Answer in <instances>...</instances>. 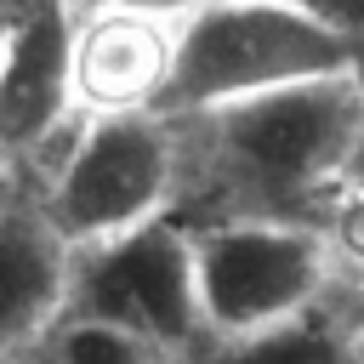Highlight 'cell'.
<instances>
[{"label":"cell","mask_w":364,"mask_h":364,"mask_svg":"<svg viewBox=\"0 0 364 364\" xmlns=\"http://www.w3.org/2000/svg\"><path fill=\"white\" fill-rule=\"evenodd\" d=\"M358 125H364V68L279 85L182 119V131H193L210 182H222L239 199L233 216H284L307 199L336 193Z\"/></svg>","instance_id":"6da1fadb"},{"label":"cell","mask_w":364,"mask_h":364,"mask_svg":"<svg viewBox=\"0 0 364 364\" xmlns=\"http://www.w3.org/2000/svg\"><path fill=\"white\" fill-rule=\"evenodd\" d=\"M358 68L364 51L290 0H205L176 23V74L165 114L188 119L239 97Z\"/></svg>","instance_id":"7a4b0ae2"},{"label":"cell","mask_w":364,"mask_h":364,"mask_svg":"<svg viewBox=\"0 0 364 364\" xmlns=\"http://www.w3.org/2000/svg\"><path fill=\"white\" fill-rule=\"evenodd\" d=\"M182 182V136L171 114H91L63 148L40 216L68 250L119 239L154 216Z\"/></svg>","instance_id":"3957f363"},{"label":"cell","mask_w":364,"mask_h":364,"mask_svg":"<svg viewBox=\"0 0 364 364\" xmlns=\"http://www.w3.org/2000/svg\"><path fill=\"white\" fill-rule=\"evenodd\" d=\"M330 245L296 216H216L193 228L199 318L222 341L301 318L330 290Z\"/></svg>","instance_id":"277c9868"},{"label":"cell","mask_w":364,"mask_h":364,"mask_svg":"<svg viewBox=\"0 0 364 364\" xmlns=\"http://www.w3.org/2000/svg\"><path fill=\"white\" fill-rule=\"evenodd\" d=\"M63 313H85V318L136 330L165 353H182L205 330L199 284H193V228L154 216L119 239L74 250Z\"/></svg>","instance_id":"5b68a950"},{"label":"cell","mask_w":364,"mask_h":364,"mask_svg":"<svg viewBox=\"0 0 364 364\" xmlns=\"http://www.w3.org/2000/svg\"><path fill=\"white\" fill-rule=\"evenodd\" d=\"M74 114V0L11 6L0 40V171L46 154Z\"/></svg>","instance_id":"8992f818"},{"label":"cell","mask_w":364,"mask_h":364,"mask_svg":"<svg viewBox=\"0 0 364 364\" xmlns=\"http://www.w3.org/2000/svg\"><path fill=\"white\" fill-rule=\"evenodd\" d=\"M176 23L131 6H74V102L80 114H165L176 74Z\"/></svg>","instance_id":"52a82bcc"},{"label":"cell","mask_w":364,"mask_h":364,"mask_svg":"<svg viewBox=\"0 0 364 364\" xmlns=\"http://www.w3.org/2000/svg\"><path fill=\"white\" fill-rule=\"evenodd\" d=\"M74 250L40 210L0 205V364L34 347L68 301Z\"/></svg>","instance_id":"ba28073f"},{"label":"cell","mask_w":364,"mask_h":364,"mask_svg":"<svg viewBox=\"0 0 364 364\" xmlns=\"http://www.w3.org/2000/svg\"><path fill=\"white\" fill-rule=\"evenodd\" d=\"M228 364H364V341H358V324L347 330L341 318L313 307L301 318H284L262 336L233 341Z\"/></svg>","instance_id":"9c48e42d"},{"label":"cell","mask_w":364,"mask_h":364,"mask_svg":"<svg viewBox=\"0 0 364 364\" xmlns=\"http://www.w3.org/2000/svg\"><path fill=\"white\" fill-rule=\"evenodd\" d=\"M34 347L46 364H165L171 358L165 347L142 341L136 330H119V324L85 318V313H63Z\"/></svg>","instance_id":"30bf717a"},{"label":"cell","mask_w":364,"mask_h":364,"mask_svg":"<svg viewBox=\"0 0 364 364\" xmlns=\"http://www.w3.org/2000/svg\"><path fill=\"white\" fill-rule=\"evenodd\" d=\"M318 233L330 245V262L364 279V188H336Z\"/></svg>","instance_id":"8fae6325"},{"label":"cell","mask_w":364,"mask_h":364,"mask_svg":"<svg viewBox=\"0 0 364 364\" xmlns=\"http://www.w3.org/2000/svg\"><path fill=\"white\" fill-rule=\"evenodd\" d=\"M290 6H301V11H313L324 28H336V34H347L358 51H364V0H290Z\"/></svg>","instance_id":"7c38bea8"},{"label":"cell","mask_w":364,"mask_h":364,"mask_svg":"<svg viewBox=\"0 0 364 364\" xmlns=\"http://www.w3.org/2000/svg\"><path fill=\"white\" fill-rule=\"evenodd\" d=\"M74 6H131V11H159V17H188L205 0H74Z\"/></svg>","instance_id":"4fadbf2b"},{"label":"cell","mask_w":364,"mask_h":364,"mask_svg":"<svg viewBox=\"0 0 364 364\" xmlns=\"http://www.w3.org/2000/svg\"><path fill=\"white\" fill-rule=\"evenodd\" d=\"M341 188H364V125H358V142H353V159H347Z\"/></svg>","instance_id":"5bb4252c"},{"label":"cell","mask_w":364,"mask_h":364,"mask_svg":"<svg viewBox=\"0 0 364 364\" xmlns=\"http://www.w3.org/2000/svg\"><path fill=\"white\" fill-rule=\"evenodd\" d=\"M6 11H11V6H0V40H6Z\"/></svg>","instance_id":"9a60e30c"},{"label":"cell","mask_w":364,"mask_h":364,"mask_svg":"<svg viewBox=\"0 0 364 364\" xmlns=\"http://www.w3.org/2000/svg\"><path fill=\"white\" fill-rule=\"evenodd\" d=\"M358 341H364V313H358Z\"/></svg>","instance_id":"2e32d148"}]
</instances>
